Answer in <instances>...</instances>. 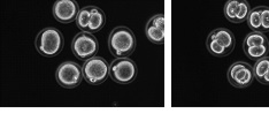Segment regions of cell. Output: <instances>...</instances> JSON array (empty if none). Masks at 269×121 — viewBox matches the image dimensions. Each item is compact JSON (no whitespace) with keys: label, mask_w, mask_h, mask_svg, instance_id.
Wrapping results in <instances>:
<instances>
[{"label":"cell","mask_w":269,"mask_h":121,"mask_svg":"<svg viewBox=\"0 0 269 121\" xmlns=\"http://www.w3.org/2000/svg\"><path fill=\"white\" fill-rule=\"evenodd\" d=\"M136 36L128 27H116L108 37V48L115 58H129L136 48Z\"/></svg>","instance_id":"obj_1"},{"label":"cell","mask_w":269,"mask_h":121,"mask_svg":"<svg viewBox=\"0 0 269 121\" xmlns=\"http://www.w3.org/2000/svg\"><path fill=\"white\" fill-rule=\"evenodd\" d=\"M64 37L55 27H47L38 32L35 39V46L40 54L46 58H54L62 51Z\"/></svg>","instance_id":"obj_2"},{"label":"cell","mask_w":269,"mask_h":121,"mask_svg":"<svg viewBox=\"0 0 269 121\" xmlns=\"http://www.w3.org/2000/svg\"><path fill=\"white\" fill-rule=\"evenodd\" d=\"M99 51V43L95 35L81 31L72 40V52L77 59L87 62L96 56Z\"/></svg>","instance_id":"obj_3"},{"label":"cell","mask_w":269,"mask_h":121,"mask_svg":"<svg viewBox=\"0 0 269 121\" xmlns=\"http://www.w3.org/2000/svg\"><path fill=\"white\" fill-rule=\"evenodd\" d=\"M138 67L129 58H116L109 65V76L115 83L129 84L137 79Z\"/></svg>","instance_id":"obj_4"},{"label":"cell","mask_w":269,"mask_h":121,"mask_svg":"<svg viewBox=\"0 0 269 121\" xmlns=\"http://www.w3.org/2000/svg\"><path fill=\"white\" fill-rule=\"evenodd\" d=\"M84 80L91 86H98L104 83L109 76V64L103 56H93L84 62L82 66Z\"/></svg>","instance_id":"obj_5"},{"label":"cell","mask_w":269,"mask_h":121,"mask_svg":"<svg viewBox=\"0 0 269 121\" xmlns=\"http://www.w3.org/2000/svg\"><path fill=\"white\" fill-rule=\"evenodd\" d=\"M83 79L82 67L74 62H63L55 72L56 82L66 89H74L79 87Z\"/></svg>","instance_id":"obj_6"},{"label":"cell","mask_w":269,"mask_h":121,"mask_svg":"<svg viewBox=\"0 0 269 121\" xmlns=\"http://www.w3.org/2000/svg\"><path fill=\"white\" fill-rule=\"evenodd\" d=\"M227 78L231 86L238 89L250 87L255 80L253 67L244 62H236L232 64L228 70Z\"/></svg>","instance_id":"obj_7"},{"label":"cell","mask_w":269,"mask_h":121,"mask_svg":"<svg viewBox=\"0 0 269 121\" xmlns=\"http://www.w3.org/2000/svg\"><path fill=\"white\" fill-rule=\"evenodd\" d=\"M80 6L75 0H58L52 8V14L56 21L67 24L77 19L80 13Z\"/></svg>","instance_id":"obj_8"},{"label":"cell","mask_w":269,"mask_h":121,"mask_svg":"<svg viewBox=\"0 0 269 121\" xmlns=\"http://www.w3.org/2000/svg\"><path fill=\"white\" fill-rule=\"evenodd\" d=\"M145 35L151 43L162 45L165 42V15L157 14L146 23Z\"/></svg>","instance_id":"obj_9"},{"label":"cell","mask_w":269,"mask_h":121,"mask_svg":"<svg viewBox=\"0 0 269 121\" xmlns=\"http://www.w3.org/2000/svg\"><path fill=\"white\" fill-rule=\"evenodd\" d=\"M209 37L217 40L218 43H220L222 46L226 47L230 53L234 51L236 45L235 35L232 34L231 30L227 29V28H218V29H215L211 32Z\"/></svg>","instance_id":"obj_10"},{"label":"cell","mask_w":269,"mask_h":121,"mask_svg":"<svg viewBox=\"0 0 269 121\" xmlns=\"http://www.w3.org/2000/svg\"><path fill=\"white\" fill-rule=\"evenodd\" d=\"M106 23V15L101 8L90 6V23L88 28L89 34H97L103 29Z\"/></svg>","instance_id":"obj_11"},{"label":"cell","mask_w":269,"mask_h":121,"mask_svg":"<svg viewBox=\"0 0 269 121\" xmlns=\"http://www.w3.org/2000/svg\"><path fill=\"white\" fill-rule=\"evenodd\" d=\"M264 44H269L267 36L262 34V32L252 31L251 34H247L246 37L244 38L243 48L260 46V45H264Z\"/></svg>","instance_id":"obj_12"},{"label":"cell","mask_w":269,"mask_h":121,"mask_svg":"<svg viewBox=\"0 0 269 121\" xmlns=\"http://www.w3.org/2000/svg\"><path fill=\"white\" fill-rule=\"evenodd\" d=\"M263 6H258L251 10L248 18L246 20V23L248 28L252 31H259L261 30V12Z\"/></svg>","instance_id":"obj_13"},{"label":"cell","mask_w":269,"mask_h":121,"mask_svg":"<svg viewBox=\"0 0 269 121\" xmlns=\"http://www.w3.org/2000/svg\"><path fill=\"white\" fill-rule=\"evenodd\" d=\"M244 52L248 59H251L252 62H258L263 56H267L269 52V44H264V45L260 46H253V47H246L244 48Z\"/></svg>","instance_id":"obj_14"},{"label":"cell","mask_w":269,"mask_h":121,"mask_svg":"<svg viewBox=\"0 0 269 121\" xmlns=\"http://www.w3.org/2000/svg\"><path fill=\"white\" fill-rule=\"evenodd\" d=\"M206 46H207V50H209L210 53L214 56H218V58H222V56H226L228 54H230V52L228 51L226 47L222 46L221 44L218 43L217 40L211 38V37H207Z\"/></svg>","instance_id":"obj_15"},{"label":"cell","mask_w":269,"mask_h":121,"mask_svg":"<svg viewBox=\"0 0 269 121\" xmlns=\"http://www.w3.org/2000/svg\"><path fill=\"white\" fill-rule=\"evenodd\" d=\"M268 70H269V55L263 56V58L258 60V62H255L253 66L254 79L260 82Z\"/></svg>","instance_id":"obj_16"},{"label":"cell","mask_w":269,"mask_h":121,"mask_svg":"<svg viewBox=\"0 0 269 121\" xmlns=\"http://www.w3.org/2000/svg\"><path fill=\"white\" fill-rule=\"evenodd\" d=\"M89 23H90V6H85L83 8H81L79 15H77L76 26L81 31L88 32Z\"/></svg>","instance_id":"obj_17"},{"label":"cell","mask_w":269,"mask_h":121,"mask_svg":"<svg viewBox=\"0 0 269 121\" xmlns=\"http://www.w3.org/2000/svg\"><path fill=\"white\" fill-rule=\"evenodd\" d=\"M238 7H239L238 0H228V2L226 3V5H224L223 7V13L228 21L235 23L236 15H237V12H238Z\"/></svg>","instance_id":"obj_18"},{"label":"cell","mask_w":269,"mask_h":121,"mask_svg":"<svg viewBox=\"0 0 269 121\" xmlns=\"http://www.w3.org/2000/svg\"><path fill=\"white\" fill-rule=\"evenodd\" d=\"M250 12H251L250 3L246 2V0H242V2H239V7H238L237 15H236L235 23L238 24V23L246 22Z\"/></svg>","instance_id":"obj_19"},{"label":"cell","mask_w":269,"mask_h":121,"mask_svg":"<svg viewBox=\"0 0 269 121\" xmlns=\"http://www.w3.org/2000/svg\"><path fill=\"white\" fill-rule=\"evenodd\" d=\"M260 32L267 34L269 32V6H263L261 12V30Z\"/></svg>","instance_id":"obj_20"},{"label":"cell","mask_w":269,"mask_h":121,"mask_svg":"<svg viewBox=\"0 0 269 121\" xmlns=\"http://www.w3.org/2000/svg\"><path fill=\"white\" fill-rule=\"evenodd\" d=\"M260 83L264 84V86H269V70L267 71L266 74H264V76L261 79V81H260Z\"/></svg>","instance_id":"obj_21"}]
</instances>
